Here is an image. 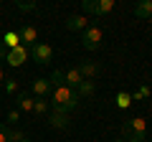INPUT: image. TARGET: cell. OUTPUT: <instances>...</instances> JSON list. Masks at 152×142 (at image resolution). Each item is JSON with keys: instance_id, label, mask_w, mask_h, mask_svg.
<instances>
[{"instance_id": "12", "label": "cell", "mask_w": 152, "mask_h": 142, "mask_svg": "<svg viewBox=\"0 0 152 142\" xmlns=\"http://www.w3.org/2000/svg\"><path fill=\"white\" fill-rule=\"evenodd\" d=\"M66 28L69 31H86L89 28V20H86V15H69L66 18Z\"/></svg>"}, {"instance_id": "2", "label": "cell", "mask_w": 152, "mask_h": 142, "mask_svg": "<svg viewBox=\"0 0 152 142\" xmlns=\"http://www.w3.org/2000/svg\"><path fill=\"white\" fill-rule=\"evenodd\" d=\"M145 137H147V119L132 117L122 124V140L124 142H145Z\"/></svg>"}, {"instance_id": "8", "label": "cell", "mask_w": 152, "mask_h": 142, "mask_svg": "<svg viewBox=\"0 0 152 142\" xmlns=\"http://www.w3.org/2000/svg\"><path fill=\"white\" fill-rule=\"evenodd\" d=\"M48 124L53 130H69L71 127V117L66 112H58V109H51L48 112Z\"/></svg>"}, {"instance_id": "19", "label": "cell", "mask_w": 152, "mask_h": 142, "mask_svg": "<svg viewBox=\"0 0 152 142\" xmlns=\"http://www.w3.org/2000/svg\"><path fill=\"white\" fill-rule=\"evenodd\" d=\"M18 122H20V112H18V109H13L10 114H8V122H5V124H8V127H15Z\"/></svg>"}, {"instance_id": "16", "label": "cell", "mask_w": 152, "mask_h": 142, "mask_svg": "<svg viewBox=\"0 0 152 142\" xmlns=\"http://www.w3.org/2000/svg\"><path fill=\"white\" fill-rule=\"evenodd\" d=\"M3 46H5V51H13L20 46V38H18V31H10L5 33V41H3Z\"/></svg>"}, {"instance_id": "20", "label": "cell", "mask_w": 152, "mask_h": 142, "mask_svg": "<svg viewBox=\"0 0 152 142\" xmlns=\"http://www.w3.org/2000/svg\"><path fill=\"white\" fill-rule=\"evenodd\" d=\"M0 142H10V127L0 122Z\"/></svg>"}, {"instance_id": "3", "label": "cell", "mask_w": 152, "mask_h": 142, "mask_svg": "<svg viewBox=\"0 0 152 142\" xmlns=\"http://www.w3.org/2000/svg\"><path fill=\"white\" fill-rule=\"evenodd\" d=\"M51 81L53 84H64V86H69V89H79V84L84 81L81 79V74L76 71V66L74 69H61V71H53V76H51Z\"/></svg>"}, {"instance_id": "13", "label": "cell", "mask_w": 152, "mask_h": 142, "mask_svg": "<svg viewBox=\"0 0 152 142\" xmlns=\"http://www.w3.org/2000/svg\"><path fill=\"white\" fill-rule=\"evenodd\" d=\"M134 15L142 20H152V0H140L134 5Z\"/></svg>"}, {"instance_id": "18", "label": "cell", "mask_w": 152, "mask_h": 142, "mask_svg": "<svg viewBox=\"0 0 152 142\" xmlns=\"http://www.w3.org/2000/svg\"><path fill=\"white\" fill-rule=\"evenodd\" d=\"M114 102H117V107H119V109H129V104H132V94L119 91L117 97H114Z\"/></svg>"}, {"instance_id": "6", "label": "cell", "mask_w": 152, "mask_h": 142, "mask_svg": "<svg viewBox=\"0 0 152 142\" xmlns=\"http://www.w3.org/2000/svg\"><path fill=\"white\" fill-rule=\"evenodd\" d=\"M31 89H33V94H36V99H46L51 91H53V81L46 79V76H38V79H33Z\"/></svg>"}, {"instance_id": "27", "label": "cell", "mask_w": 152, "mask_h": 142, "mask_svg": "<svg viewBox=\"0 0 152 142\" xmlns=\"http://www.w3.org/2000/svg\"><path fill=\"white\" fill-rule=\"evenodd\" d=\"M112 142H124V140H122V137H119V140H112Z\"/></svg>"}, {"instance_id": "9", "label": "cell", "mask_w": 152, "mask_h": 142, "mask_svg": "<svg viewBox=\"0 0 152 142\" xmlns=\"http://www.w3.org/2000/svg\"><path fill=\"white\" fill-rule=\"evenodd\" d=\"M76 71L81 74V79H89V81H94V79L99 76L102 66L94 64V61H79V64H76Z\"/></svg>"}, {"instance_id": "7", "label": "cell", "mask_w": 152, "mask_h": 142, "mask_svg": "<svg viewBox=\"0 0 152 142\" xmlns=\"http://www.w3.org/2000/svg\"><path fill=\"white\" fill-rule=\"evenodd\" d=\"M18 38H20V46H23V48L31 51L33 46L38 43V31H36L33 26H23L20 31H18Z\"/></svg>"}, {"instance_id": "24", "label": "cell", "mask_w": 152, "mask_h": 142, "mask_svg": "<svg viewBox=\"0 0 152 142\" xmlns=\"http://www.w3.org/2000/svg\"><path fill=\"white\" fill-rule=\"evenodd\" d=\"M5 53L8 51H5V46H3V41H0V61H5Z\"/></svg>"}, {"instance_id": "15", "label": "cell", "mask_w": 152, "mask_h": 142, "mask_svg": "<svg viewBox=\"0 0 152 142\" xmlns=\"http://www.w3.org/2000/svg\"><path fill=\"white\" fill-rule=\"evenodd\" d=\"M114 0H96V8H94V15H107V13L114 10Z\"/></svg>"}, {"instance_id": "22", "label": "cell", "mask_w": 152, "mask_h": 142, "mask_svg": "<svg viewBox=\"0 0 152 142\" xmlns=\"http://www.w3.org/2000/svg\"><path fill=\"white\" fill-rule=\"evenodd\" d=\"M5 91L8 94H18V81L15 79H5Z\"/></svg>"}, {"instance_id": "21", "label": "cell", "mask_w": 152, "mask_h": 142, "mask_svg": "<svg viewBox=\"0 0 152 142\" xmlns=\"http://www.w3.org/2000/svg\"><path fill=\"white\" fill-rule=\"evenodd\" d=\"M147 97H150V86H140L134 94H132V99H147Z\"/></svg>"}, {"instance_id": "11", "label": "cell", "mask_w": 152, "mask_h": 142, "mask_svg": "<svg viewBox=\"0 0 152 142\" xmlns=\"http://www.w3.org/2000/svg\"><path fill=\"white\" fill-rule=\"evenodd\" d=\"M26 59H28V48H23V46H18V48H13V51H8V53H5L8 66H20Z\"/></svg>"}, {"instance_id": "10", "label": "cell", "mask_w": 152, "mask_h": 142, "mask_svg": "<svg viewBox=\"0 0 152 142\" xmlns=\"http://www.w3.org/2000/svg\"><path fill=\"white\" fill-rule=\"evenodd\" d=\"M33 104H36V97H31L28 91H18V94H15V107H18V112H33Z\"/></svg>"}, {"instance_id": "1", "label": "cell", "mask_w": 152, "mask_h": 142, "mask_svg": "<svg viewBox=\"0 0 152 142\" xmlns=\"http://www.w3.org/2000/svg\"><path fill=\"white\" fill-rule=\"evenodd\" d=\"M79 94L74 91V89H69V86H64V84H53V91H51V104H53V109H58V112H74L76 107H79Z\"/></svg>"}, {"instance_id": "26", "label": "cell", "mask_w": 152, "mask_h": 142, "mask_svg": "<svg viewBox=\"0 0 152 142\" xmlns=\"http://www.w3.org/2000/svg\"><path fill=\"white\" fill-rule=\"evenodd\" d=\"M20 142H31V140H28V137H23V140H20Z\"/></svg>"}, {"instance_id": "17", "label": "cell", "mask_w": 152, "mask_h": 142, "mask_svg": "<svg viewBox=\"0 0 152 142\" xmlns=\"http://www.w3.org/2000/svg\"><path fill=\"white\" fill-rule=\"evenodd\" d=\"M48 112H51V102H46V99H36V104H33V114L46 117Z\"/></svg>"}, {"instance_id": "23", "label": "cell", "mask_w": 152, "mask_h": 142, "mask_svg": "<svg viewBox=\"0 0 152 142\" xmlns=\"http://www.w3.org/2000/svg\"><path fill=\"white\" fill-rule=\"evenodd\" d=\"M15 5L20 8V10H36V3H23V0H18Z\"/></svg>"}, {"instance_id": "5", "label": "cell", "mask_w": 152, "mask_h": 142, "mask_svg": "<svg viewBox=\"0 0 152 142\" xmlns=\"http://www.w3.org/2000/svg\"><path fill=\"white\" fill-rule=\"evenodd\" d=\"M28 56H31L38 66H46V64H51V61H53V48H51L48 43H41V41H38V43L28 51Z\"/></svg>"}, {"instance_id": "4", "label": "cell", "mask_w": 152, "mask_h": 142, "mask_svg": "<svg viewBox=\"0 0 152 142\" xmlns=\"http://www.w3.org/2000/svg\"><path fill=\"white\" fill-rule=\"evenodd\" d=\"M102 41H104V31L99 26H89L86 31L81 33V43H84L86 51H96L99 46H102Z\"/></svg>"}, {"instance_id": "14", "label": "cell", "mask_w": 152, "mask_h": 142, "mask_svg": "<svg viewBox=\"0 0 152 142\" xmlns=\"http://www.w3.org/2000/svg\"><path fill=\"white\" fill-rule=\"evenodd\" d=\"M94 91H96V84L89 81V79H84V81L79 84V89H76L79 99H89V97H94Z\"/></svg>"}, {"instance_id": "25", "label": "cell", "mask_w": 152, "mask_h": 142, "mask_svg": "<svg viewBox=\"0 0 152 142\" xmlns=\"http://www.w3.org/2000/svg\"><path fill=\"white\" fill-rule=\"evenodd\" d=\"M5 81V69H3V66H0V84Z\"/></svg>"}]
</instances>
